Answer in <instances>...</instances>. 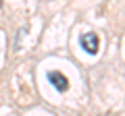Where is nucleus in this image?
Listing matches in <instances>:
<instances>
[{
    "label": "nucleus",
    "mask_w": 125,
    "mask_h": 116,
    "mask_svg": "<svg viewBox=\"0 0 125 116\" xmlns=\"http://www.w3.org/2000/svg\"><path fill=\"white\" fill-rule=\"evenodd\" d=\"M79 44H81V48H83L88 54H98L100 40H98V35H96L94 31H88V33H83V35L79 37Z\"/></svg>",
    "instance_id": "1"
},
{
    "label": "nucleus",
    "mask_w": 125,
    "mask_h": 116,
    "mask_svg": "<svg viewBox=\"0 0 125 116\" xmlns=\"http://www.w3.org/2000/svg\"><path fill=\"white\" fill-rule=\"evenodd\" d=\"M48 81L52 83V87H56L58 91H67V89H69L67 77L62 75V73H58V71H50V73H48Z\"/></svg>",
    "instance_id": "2"
},
{
    "label": "nucleus",
    "mask_w": 125,
    "mask_h": 116,
    "mask_svg": "<svg viewBox=\"0 0 125 116\" xmlns=\"http://www.w3.org/2000/svg\"><path fill=\"white\" fill-rule=\"evenodd\" d=\"M0 8H2V0H0Z\"/></svg>",
    "instance_id": "3"
}]
</instances>
